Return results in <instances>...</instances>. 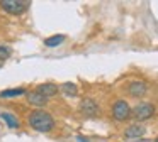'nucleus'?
I'll return each mask as SVG.
<instances>
[{
	"instance_id": "1",
	"label": "nucleus",
	"mask_w": 158,
	"mask_h": 142,
	"mask_svg": "<svg viewBox=\"0 0 158 142\" xmlns=\"http://www.w3.org/2000/svg\"><path fill=\"white\" fill-rule=\"evenodd\" d=\"M29 125L38 132H49L55 125L53 117L44 110H34L29 113Z\"/></svg>"
},
{
	"instance_id": "2",
	"label": "nucleus",
	"mask_w": 158,
	"mask_h": 142,
	"mask_svg": "<svg viewBox=\"0 0 158 142\" xmlns=\"http://www.w3.org/2000/svg\"><path fill=\"white\" fill-rule=\"evenodd\" d=\"M131 115H133L138 122L148 120V118H151L155 115V107L151 103H148V101H141V103H138L136 107L131 110Z\"/></svg>"
},
{
	"instance_id": "3",
	"label": "nucleus",
	"mask_w": 158,
	"mask_h": 142,
	"mask_svg": "<svg viewBox=\"0 0 158 142\" xmlns=\"http://www.w3.org/2000/svg\"><path fill=\"white\" fill-rule=\"evenodd\" d=\"M0 7L5 10L7 14H12V15H21L27 10L29 2H22V0H2L0 2Z\"/></svg>"
},
{
	"instance_id": "4",
	"label": "nucleus",
	"mask_w": 158,
	"mask_h": 142,
	"mask_svg": "<svg viewBox=\"0 0 158 142\" xmlns=\"http://www.w3.org/2000/svg\"><path fill=\"white\" fill-rule=\"evenodd\" d=\"M112 117L117 122H124L131 117V108H129L126 100H117L112 105Z\"/></svg>"
},
{
	"instance_id": "5",
	"label": "nucleus",
	"mask_w": 158,
	"mask_h": 142,
	"mask_svg": "<svg viewBox=\"0 0 158 142\" xmlns=\"http://www.w3.org/2000/svg\"><path fill=\"white\" fill-rule=\"evenodd\" d=\"M80 112H82L85 117H95L99 113V105L95 103V100L92 98H83L82 103H80Z\"/></svg>"
},
{
	"instance_id": "6",
	"label": "nucleus",
	"mask_w": 158,
	"mask_h": 142,
	"mask_svg": "<svg viewBox=\"0 0 158 142\" xmlns=\"http://www.w3.org/2000/svg\"><path fill=\"white\" fill-rule=\"evenodd\" d=\"M146 91H148V86H146L144 81H131V83L127 85V93H129L133 98L144 97Z\"/></svg>"
},
{
	"instance_id": "7",
	"label": "nucleus",
	"mask_w": 158,
	"mask_h": 142,
	"mask_svg": "<svg viewBox=\"0 0 158 142\" xmlns=\"http://www.w3.org/2000/svg\"><path fill=\"white\" fill-rule=\"evenodd\" d=\"M36 91H38V93H41L43 97L49 98V97H55V95H58L60 86H58V85H55V83H41L38 88H36Z\"/></svg>"
},
{
	"instance_id": "8",
	"label": "nucleus",
	"mask_w": 158,
	"mask_h": 142,
	"mask_svg": "<svg viewBox=\"0 0 158 142\" xmlns=\"http://www.w3.org/2000/svg\"><path fill=\"white\" fill-rule=\"evenodd\" d=\"M27 101H29V105H32V107H38V110L41 107H44L46 103H48V98L46 97H43L41 93H38V91H29L27 93Z\"/></svg>"
},
{
	"instance_id": "9",
	"label": "nucleus",
	"mask_w": 158,
	"mask_h": 142,
	"mask_svg": "<svg viewBox=\"0 0 158 142\" xmlns=\"http://www.w3.org/2000/svg\"><path fill=\"white\" fill-rule=\"evenodd\" d=\"M144 127L143 125H139V124H133V125H129V127L124 130V137L126 139H139V137H143L144 135Z\"/></svg>"
},
{
	"instance_id": "10",
	"label": "nucleus",
	"mask_w": 158,
	"mask_h": 142,
	"mask_svg": "<svg viewBox=\"0 0 158 142\" xmlns=\"http://www.w3.org/2000/svg\"><path fill=\"white\" fill-rule=\"evenodd\" d=\"M0 118L7 124L9 128H19L21 127V124H19L17 117H15L14 113H7V112H4V113H0Z\"/></svg>"
},
{
	"instance_id": "11",
	"label": "nucleus",
	"mask_w": 158,
	"mask_h": 142,
	"mask_svg": "<svg viewBox=\"0 0 158 142\" xmlns=\"http://www.w3.org/2000/svg\"><path fill=\"white\" fill-rule=\"evenodd\" d=\"M26 93V88L19 86V88H9V90L0 91V98H14V97H21Z\"/></svg>"
},
{
	"instance_id": "12",
	"label": "nucleus",
	"mask_w": 158,
	"mask_h": 142,
	"mask_svg": "<svg viewBox=\"0 0 158 142\" xmlns=\"http://www.w3.org/2000/svg\"><path fill=\"white\" fill-rule=\"evenodd\" d=\"M60 91H63L66 97H77V93H78V86H77L75 83H63L61 86H60Z\"/></svg>"
},
{
	"instance_id": "13",
	"label": "nucleus",
	"mask_w": 158,
	"mask_h": 142,
	"mask_svg": "<svg viewBox=\"0 0 158 142\" xmlns=\"http://www.w3.org/2000/svg\"><path fill=\"white\" fill-rule=\"evenodd\" d=\"M63 41H65V36H63V34H56V36H53V37H48V39L44 41V44L48 47H56V46H60Z\"/></svg>"
},
{
	"instance_id": "14",
	"label": "nucleus",
	"mask_w": 158,
	"mask_h": 142,
	"mask_svg": "<svg viewBox=\"0 0 158 142\" xmlns=\"http://www.w3.org/2000/svg\"><path fill=\"white\" fill-rule=\"evenodd\" d=\"M10 47H7V46H2L0 44V61H4V59H7V57H10Z\"/></svg>"
},
{
	"instance_id": "15",
	"label": "nucleus",
	"mask_w": 158,
	"mask_h": 142,
	"mask_svg": "<svg viewBox=\"0 0 158 142\" xmlns=\"http://www.w3.org/2000/svg\"><path fill=\"white\" fill-rule=\"evenodd\" d=\"M77 142H90V140L85 137H82V135H78V137H77Z\"/></svg>"
},
{
	"instance_id": "16",
	"label": "nucleus",
	"mask_w": 158,
	"mask_h": 142,
	"mask_svg": "<svg viewBox=\"0 0 158 142\" xmlns=\"http://www.w3.org/2000/svg\"><path fill=\"white\" fill-rule=\"evenodd\" d=\"M0 68H2V61H0Z\"/></svg>"
},
{
	"instance_id": "17",
	"label": "nucleus",
	"mask_w": 158,
	"mask_h": 142,
	"mask_svg": "<svg viewBox=\"0 0 158 142\" xmlns=\"http://www.w3.org/2000/svg\"><path fill=\"white\" fill-rule=\"evenodd\" d=\"M155 142H158V139H156V140H155Z\"/></svg>"
}]
</instances>
